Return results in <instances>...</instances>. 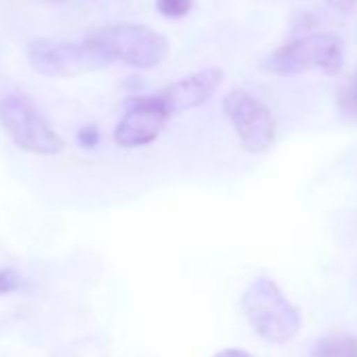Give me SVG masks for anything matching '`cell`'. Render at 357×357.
Here are the masks:
<instances>
[{
  "mask_svg": "<svg viewBox=\"0 0 357 357\" xmlns=\"http://www.w3.org/2000/svg\"><path fill=\"white\" fill-rule=\"evenodd\" d=\"M242 311L250 328L267 342H290L303 326L301 311L284 296L275 280L261 275L242 294Z\"/></svg>",
  "mask_w": 357,
  "mask_h": 357,
  "instance_id": "obj_1",
  "label": "cell"
},
{
  "mask_svg": "<svg viewBox=\"0 0 357 357\" xmlns=\"http://www.w3.org/2000/svg\"><path fill=\"white\" fill-rule=\"evenodd\" d=\"M89 38L109 57V61H122L137 70H151L160 66L168 55V40L160 32L137 26V24H118L101 28Z\"/></svg>",
  "mask_w": 357,
  "mask_h": 357,
  "instance_id": "obj_2",
  "label": "cell"
},
{
  "mask_svg": "<svg viewBox=\"0 0 357 357\" xmlns=\"http://www.w3.org/2000/svg\"><path fill=\"white\" fill-rule=\"evenodd\" d=\"M0 124L11 141L28 153L55 155L63 149V139L55 132L36 103L22 93H9L0 99Z\"/></svg>",
  "mask_w": 357,
  "mask_h": 357,
  "instance_id": "obj_3",
  "label": "cell"
},
{
  "mask_svg": "<svg viewBox=\"0 0 357 357\" xmlns=\"http://www.w3.org/2000/svg\"><path fill=\"white\" fill-rule=\"evenodd\" d=\"M342 57L340 38L330 32H319L275 49L265 59L263 68L278 76H294L309 70H321L328 76H336L342 68Z\"/></svg>",
  "mask_w": 357,
  "mask_h": 357,
  "instance_id": "obj_4",
  "label": "cell"
},
{
  "mask_svg": "<svg viewBox=\"0 0 357 357\" xmlns=\"http://www.w3.org/2000/svg\"><path fill=\"white\" fill-rule=\"evenodd\" d=\"M28 61L38 74L53 78H74L86 72L103 70L112 63L89 36L82 43L51 38L32 40L28 47Z\"/></svg>",
  "mask_w": 357,
  "mask_h": 357,
  "instance_id": "obj_5",
  "label": "cell"
},
{
  "mask_svg": "<svg viewBox=\"0 0 357 357\" xmlns=\"http://www.w3.org/2000/svg\"><path fill=\"white\" fill-rule=\"evenodd\" d=\"M223 112L248 153L267 151L278 132L271 109L244 89H234L223 99Z\"/></svg>",
  "mask_w": 357,
  "mask_h": 357,
  "instance_id": "obj_6",
  "label": "cell"
},
{
  "mask_svg": "<svg viewBox=\"0 0 357 357\" xmlns=\"http://www.w3.org/2000/svg\"><path fill=\"white\" fill-rule=\"evenodd\" d=\"M168 118L170 116L162 109L153 95L137 97L128 101V107L114 130V141L126 149L149 145L160 137Z\"/></svg>",
  "mask_w": 357,
  "mask_h": 357,
  "instance_id": "obj_7",
  "label": "cell"
},
{
  "mask_svg": "<svg viewBox=\"0 0 357 357\" xmlns=\"http://www.w3.org/2000/svg\"><path fill=\"white\" fill-rule=\"evenodd\" d=\"M221 82H223V72L217 68H206L168 84L153 97L168 116H174L204 105L217 93Z\"/></svg>",
  "mask_w": 357,
  "mask_h": 357,
  "instance_id": "obj_8",
  "label": "cell"
},
{
  "mask_svg": "<svg viewBox=\"0 0 357 357\" xmlns=\"http://www.w3.org/2000/svg\"><path fill=\"white\" fill-rule=\"evenodd\" d=\"M313 357H357V336H328L317 342Z\"/></svg>",
  "mask_w": 357,
  "mask_h": 357,
  "instance_id": "obj_9",
  "label": "cell"
},
{
  "mask_svg": "<svg viewBox=\"0 0 357 357\" xmlns=\"http://www.w3.org/2000/svg\"><path fill=\"white\" fill-rule=\"evenodd\" d=\"M194 7V0H155V9L160 15L168 20L185 17Z\"/></svg>",
  "mask_w": 357,
  "mask_h": 357,
  "instance_id": "obj_10",
  "label": "cell"
},
{
  "mask_svg": "<svg viewBox=\"0 0 357 357\" xmlns=\"http://www.w3.org/2000/svg\"><path fill=\"white\" fill-rule=\"evenodd\" d=\"M22 286V278L15 269H3L0 271V294H9Z\"/></svg>",
  "mask_w": 357,
  "mask_h": 357,
  "instance_id": "obj_11",
  "label": "cell"
},
{
  "mask_svg": "<svg viewBox=\"0 0 357 357\" xmlns=\"http://www.w3.org/2000/svg\"><path fill=\"white\" fill-rule=\"evenodd\" d=\"M78 143L84 149H93L99 145V128L95 124H86L78 130Z\"/></svg>",
  "mask_w": 357,
  "mask_h": 357,
  "instance_id": "obj_12",
  "label": "cell"
},
{
  "mask_svg": "<svg viewBox=\"0 0 357 357\" xmlns=\"http://www.w3.org/2000/svg\"><path fill=\"white\" fill-rule=\"evenodd\" d=\"M340 105H342V109L349 114V116H353V118H357V78L349 84V89L342 93V101H340Z\"/></svg>",
  "mask_w": 357,
  "mask_h": 357,
  "instance_id": "obj_13",
  "label": "cell"
},
{
  "mask_svg": "<svg viewBox=\"0 0 357 357\" xmlns=\"http://www.w3.org/2000/svg\"><path fill=\"white\" fill-rule=\"evenodd\" d=\"M324 3H326L330 9H334V11L347 13V11H351V9H353L355 0H324Z\"/></svg>",
  "mask_w": 357,
  "mask_h": 357,
  "instance_id": "obj_14",
  "label": "cell"
},
{
  "mask_svg": "<svg viewBox=\"0 0 357 357\" xmlns=\"http://www.w3.org/2000/svg\"><path fill=\"white\" fill-rule=\"evenodd\" d=\"M215 357H252V355L244 349H223Z\"/></svg>",
  "mask_w": 357,
  "mask_h": 357,
  "instance_id": "obj_15",
  "label": "cell"
}]
</instances>
